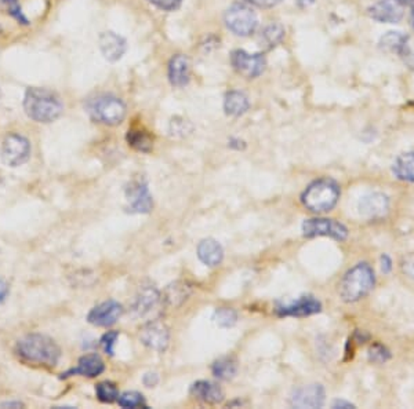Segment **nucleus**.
<instances>
[{"label": "nucleus", "mask_w": 414, "mask_h": 409, "mask_svg": "<svg viewBox=\"0 0 414 409\" xmlns=\"http://www.w3.org/2000/svg\"><path fill=\"white\" fill-rule=\"evenodd\" d=\"M388 198L383 193H372L359 201V211L366 218H381L388 213Z\"/></svg>", "instance_id": "nucleus-19"}, {"label": "nucleus", "mask_w": 414, "mask_h": 409, "mask_svg": "<svg viewBox=\"0 0 414 409\" xmlns=\"http://www.w3.org/2000/svg\"><path fill=\"white\" fill-rule=\"evenodd\" d=\"M117 404L122 408H148L144 396L137 391H126L120 394L117 398Z\"/></svg>", "instance_id": "nucleus-30"}, {"label": "nucleus", "mask_w": 414, "mask_h": 409, "mask_svg": "<svg viewBox=\"0 0 414 409\" xmlns=\"http://www.w3.org/2000/svg\"><path fill=\"white\" fill-rule=\"evenodd\" d=\"M212 372L220 381H231L238 372V361L234 357H222L214 361Z\"/></svg>", "instance_id": "nucleus-25"}, {"label": "nucleus", "mask_w": 414, "mask_h": 409, "mask_svg": "<svg viewBox=\"0 0 414 409\" xmlns=\"http://www.w3.org/2000/svg\"><path fill=\"white\" fill-rule=\"evenodd\" d=\"M412 24H413V27H414V7H413V10H412Z\"/></svg>", "instance_id": "nucleus-48"}, {"label": "nucleus", "mask_w": 414, "mask_h": 409, "mask_svg": "<svg viewBox=\"0 0 414 409\" xmlns=\"http://www.w3.org/2000/svg\"><path fill=\"white\" fill-rule=\"evenodd\" d=\"M392 171L398 179L414 182V152L401 155L395 160Z\"/></svg>", "instance_id": "nucleus-24"}, {"label": "nucleus", "mask_w": 414, "mask_h": 409, "mask_svg": "<svg viewBox=\"0 0 414 409\" xmlns=\"http://www.w3.org/2000/svg\"><path fill=\"white\" fill-rule=\"evenodd\" d=\"M0 97H1V94H0Z\"/></svg>", "instance_id": "nucleus-49"}, {"label": "nucleus", "mask_w": 414, "mask_h": 409, "mask_svg": "<svg viewBox=\"0 0 414 409\" xmlns=\"http://www.w3.org/2000/svg\"><path fill=\"white\" fill-rule=\"evenodd\" d=\"M340 198L338 185L329 178H322L311 184L301 196L304 206L316 214L333 210Z\"/></svg>", "instance_id": "nucleus-4"}, {"label": "nucleus", "mask_w": 414, "mask_h": 409, "mask_svg": "<svg viewBox=\"0 0 414 409\" xmlns=\"http://www.w3.org/2000/svg\"><path fill=\"white\" fill-rule=\"evenodd\" d=\"M96 396L101 403L112 404V403L117 401L120 394H119V390H117L115 383L105 381V382L98 383L96 386Z\"/></svg>", "instance_id": "nucleus-29"}, {"label": "nucleus", "mask_w": 414, "mask_h": 409, "mask_svg": "<svg viewBox=\"0 0 414 409\" xmlns=\"http://www.w3.org/2000/svg\"><path fill=\"white\" fill-rule=\"evenodd\" d=\"M197 258L209 268L219 266L224 259V249L214 239H205L197 246Z\"/></svg>", "instance_id": "nucleus-22"}, {"label": "nucleus", "mask_w": 414, "mask_h": 409, "mask_svg": "<svg viewBox=\"0 0 414 409\" xmlns=\"http://www.w3.org/2000/svg\"><path fill=\"white\" fill-rule=\"evenodd\" d=\"M17 357L32 365L53 368L61 357V350L54 340L42 333H29L21 338L14 349Z\"/></svg>", "instance_id": "nucleus-1"}, {"label": "nucleus", "mask_w": 414, "mask_h": 409, "mask_svg": "<svg viewBox=\"0 0 414 409\" xmlns=\"http://www.w3.org/2000/svg\"><path fill=\"white\" fill-rule=\"evenodd\" d=\"M162 302V297L155 287H144L136 297L132 312L136 317H146L154 314Z\"/></svg>", "instance_id": "nucleus-16"}, {"label": "nucleus", "mask_w": 414, "mask_h": 409, "mask_svg": "<svg viewBox=\"0 0 414 409\" xmlns=\"http://www.w3.org/2000/svg\"><path fill=\"white\" fill-rule=\"evenodd\" d=\"M139 340L144 346L158 353H163L170 343V331L165 323L152 320L139 329Z\"/></svg>", "instance_id": "nucleus-9"}, {"label": "nucleus", "mask_w": 414, "mask_h": 409, "mask_svg": "<svg viewBox=\"0 0 414 409\" xmlns=\"http://www.w3.org/2000/svg\"><path fill=\"white\" fill-rule=\"evenodd\" d=\"M369 16L383 24H396L403 17V4L399 0H380L369 8Z\"/></svg>", "instance_id": "nucleus-15"}, {"label": "nucleus", "mask_w": 414, "mask_h": 409, "mask_svg": "<svg viewBox=\"0 0 414 409\" xmlns=\"http://www.w3.org/2000/svg\"><path fill=\"white\" fill-rule=\"evenodd\" d=\"M142 382L146 386V387H155L158 383H159V377L158 374L155 372H149V374H145L144 378H142Z\"/></svg>", "instance_id": "nucleus-39"}, {"label": "nucleus", "mask_w": 414, "mask_h": 409, "mask_svg": "<svg viewBox=\"0 0 414 409\" xmlns=\"http://www.w3.org/2000/svg\"><path fill=\"white\" fill-rule=\"evenodd\" d=\"M225 24L238 36H250L258 25V20L248 4L235 3L225 13Z\"/></svg>", "instance_id": "nucleus-6"}, {"label": "nucleus", "mask_w": 414, "mask_h": 409, "mask_svg": "<svg viewBox=\"0 0 414 409\" xmlns=\"http://www.w3.org/2000/svg\"><path fill=\"white\" fill-rule=\"evenodd\" d=\"M322 310V303L315 297L305 295L292 303H283L276 306V314L279 317H308Z\"/></svg>", "instance_id": "nucleus-13"}, {"label": "nucleus", "mask_w": 414, "mask_h": 409, "mask_svg": "<svg viewBox=\"0 0 414 409\" xmlns=\"http://www.w3.org/2000/svg\"><path fill=\"white\" fill-rule=\"evenodd\" d=\"M98 43H100L101 53L110 62L120 59L126 52V40L113 32L101 33Z\"/></svg>", "instance_id": "nucleus-21"}, {"label": "nucleus", "mask_w": 414, "mask_h": 409, "mask_svg": "<svg viewBox=\"0 0 414 409\" xmlns=\"http://www.w3.org/2000/svg\"><path fill=\"white\" fill-rule=\"evenodd\" d=\"M229 148H234V149L241 150V149L245 148V142L241 141V139H231V142H229Z\"/></svg>", "instance_id": "nucleus-45"}, {"label": "nucleus", "mask_w": 414, "mask_h": 409, "mask_svg": "<svg viewBox=\"0 0 414 409\" xmlns=\"http://www.w3.org/2000/svg\"><path fill=\"white\" fill-rule=\"evenodd\" d=\"M126 139L132 148H134L136 150L142 153H149L154 148V138L145 130H139V129L129 130Z\"/></svg>", "instance_id": "nucleus-26"}, {"label": "nucleus", "mask_w": 414, "mask_h": 409, "mask_svg": "<svg viewBox=\"0 0 414 409\" xmlns=\"http://www.w3.org/2000/svg\"><path fill=\"white\" fill-rule=\"evenodd\" d=\"M391 269H392V262H391L389 256L388 255H383L381 256V271L384 273H389L391 272Z\"/></svg>", "instance_id": "nucleus-41"}, {"label": "nucleus", "mask_w": 414, "mask_h": 409, "mask_svg": "<svg viewBox=\"0 0 414 409\" xmlns=\"http://www.w3.org/2000/svg\"><path fill=\"white\" fill-rule=\"evenodd\" d=\"M250 108L248 95L242 91H229L224 100V110L228 116L239 117Z\"/></svg>", "instance_id": "nucleus-23"}, {"label": "nucleus", "mask_w": 414, "mask_h": 409, "mask_svg": "<svg viewBox=\"0 0 414 409\" xmlns=\"http://www.w3.org/2000/svg\"><path fill=\"white\" fill-rule=\"evenodd\" d=\"M399 54L403 58L405 64L410 69H414V37H409V36L405 37V42L401 47Z\"/></svg>", "instance_id": "nucleus-34"}, {"label": "nucleus", "mask_w": 414, "mask_h": 409, "mask_svg": "<svg viewBox=\"0 0 414 409\" xmlns=\"http://www.w3.org/2000/svg\"><path fill=\"white\" fill-rule=\"evenodd\" d=\"M297 1H299V4H300L301 7H306V6H309V4L314 3V0H297Z\"/></svg>", "instance_id": "nucleus-46"}, {"label": "nucleus", "mask_w": 414, "mask_h": 409, "mask_svg": "<svg viewBox=\"0 0 414 409\" xmlns=\"http://www.w3.org/2000/svg\"><path fill=\"white\" fill-rule=\"evenodd\" d=\"M333 408H355L351 403H347V401H343V400H337L334 401L333 404Z\"/></svg>", "instance_id": "nucleus-44"}, {"label": "nucleus", "mask_w": 414, "mask_h": 409, "mask_svg": "<svg viewBox=\"0 0 414 409\" xmlns=\"http://www.w3.org/2000/svg\"><path fill=\"white\" fill-rule=\"evenodd\" d=\"M374 284L376 277L372 266L363 262L345 273L340 283L338 292L341 300L347 303H352L369 295L374 288Z\"/></svg>", "instance_id": "nucleus-3"}, {"label": "nucleus", "mask_w": 414, "mask_h": 409, "mask_svg": "<svg viewBox=\"0 0 414 409\" xmlns=\"http://www.w3.org/2000/svg\"><path fill=\"white\" fill-rule=\"evenodd\" d=\"M0 407L1 408H24V404L20 401H6Z\"/></svg>", "instance_id": "nucleus-43"}, {"label": "nucleus", "mask_w": 414, "mask_h": 409, "mask_svg": "<svg viewBox=\"0 0 414 409\" xmlns=\"http://www.w3.org/2000/svg\"><path fill=\"white\" fill-rule=\"evenodd\" d=\"M405 37L403 35H401L399 32H388L386 35H384L380 40V46L383 50L386 52H392V53H399L401 52V47L405 42Z\"/></svg>", "instance_id": "nucleus-32"}, {"label": "nucleus", "mask_w": 414, "mask_h": 409, "mask_svg": "<svg viewBox=\"0 0 414 409\" xmlns=\"http://www.w3.org/2000/svg\"><path fill=\"white\" fill-rule=\"evenodd\" d=\"M4 1H6L7 7H8V13H10L16 20H18L21 24H25V25H27L28 20L25 18V16L23 14V10H21L18 1H17V0H4Z\"/></svg>", "instance_id": "nucleus-36"}, {"label": "nucleus", "mask_w": 414, "mask_h": 409, "mask_svg": "<svg viewBox=\"0 0 414 409\" xmlns=\"http://www.w3.org/2000/svg\"><path fill=\"white\" fill-rule=\"evenodd\" d=\"M190 393L196 400L207 405H219L224 401V390L217 383L209 381H197L193 383L190 389Z\"/></svg>", "instance_id": "nucleus-18"}, {"label": "nucleus", "mask_w": 414, "mask_h": 409, "mask_svg": "<svg viewBox=\"0 0 414 409\" xmlns=\"http://www.w3.org/2000/svg\"><path fill=\"white\" fill-rule=\"evenodd\" d=\"M8 295V285L0 278V303H3Z\"/></svg>", "instance_id": "nucleus-42"}, {"label": "nucleus", "mask_w": 414, "mask_h": 409, "mask_svg": "<svg viewBox=\"0 0 414 409\" xmlns=\"http://www.w3.org/2000/svg\"><path fill=\"white\" fill-rule=\"evenodd\" d=\"M231 64L239 75L248 79H255L263 75L267 66L264 55L248 54L245 50H235L231 54Z\"/></svg>", "instance_id": "nucleus-10"}, {"label": "nucleus", "mask_w": 414, "mask_h": 409, "mask_svg": "<svg viewBox=\"0 0 414 409\" xmlns=\"http://www.w3.org/2000/svg\"><path fill=\"white\" fill-rule=\"evenodd\" d=\"M283 37H284V28L279 24H271L263 29L260 42L265 50H271L283 40Z\"/></svg>", "instance_id": "nucleus-27"}, {"label": "nucleus", "mask_w": 414, "mask_h": 409, "mask_svg": "<svg viewBox=\"0 0 414 409\" xmlns=\"http://www.w3.org/2000/svg\"><path fill=\"white\" fill-rule=\"evenodd\" d=\"M191 78L190 58L183 54L174 55L168 62V81L176 87H184Z\"/></svg>", "instance_id": "nucleus-20"}, {"label": "nucleus", "mask_w": 414, "mask_h": 409, "mask_svg": "<svg viewBox=\"0 0 414 409\" xmlns=\"http://www.w3.org/2000/svg\"><path fill=\"white\" fill-rule=\"evenodd\" d=\"M123 313V307L116 300H107L93 307L87 314V321L94 327H112L117 323Z\"/></svg>", "instance_id": "nucleus-12"}, {"label": "nucleus", "mask_w": 414, "mask_h": 409, "mask_svg": "<svg viewBox=\"0 0 414 409\" xmlns=\"http://www.w3.org/2000/svg\"><path fill=\"white\" fill-rule=\"evenodd\" d=\"M402 4H410V3H413L414 0H399Z\"/></svg>", "instance_id": "nucleus-47"}, {"label": "nucleus", "mask_w": 414, "mask_h": 409, "mask_svg": "<svg viewBox=\"0 0 414 409\" xmlns=\"http://www.w3.org/2000/svg\"><path fill=\"white\" fill-rule=\"evenodd\" d=\"M214 323L221 328H232L238 323V313L229 307H220L213 314Z\"/></svg>", "instance_id": "nucleus-31"}, {"label": "nucleus", "mask_w": 414, "mask_h": 409, "mask_svg": "<svg viewBox=\"0 0 414 409\" xmlns=\"http://www.w3.org/2000/svg\"><path fill=\"white\" fill-rule=\"evenodd\" d=\"M190 288L183 284V283H174L171 285H168L166 288L165 298L166 303L170 304V306H180L183 302H185L187 298L190 297Z\"/></svg>", "instance_id": "nucleus-28"}, {"label": "nucleus", "mask_w": 414, "mask_h": 409, "mask_svg": "<svg viewBox=\"0 0 414 409\" xmlns=\"http://www.w3.org/2000/svg\"><path fill=\"white\" fill-rule=\"evenodd\" d=\"M391 358V353L389 350L384 348L380 343H374L370 349H369V360L372 362H377V364H384L388 360Z\"/></svg>", "instance_id": "nucleus-33"}, {"label": "nucleus", "mask_w": 414, "mask_h": 409, "mask_svg": "<svg viewBox=\"0 0 414 409\" xmlns=\"http://www.w3.org/2000/svg\"><path fill=\"white\" fill-rule=\"evenodd\" d=\"M105 371V364L103 358L97 355H86L79 358L78 365L68 369L62 374L61 379H67L71 377H86V378H97Z\"/></svg>", "instance_id": "nucleus-17"}, {"label": "nucleus", "mask_w": 414, "mask_h": 409, "mask_svg": "<svg viewBox=\"0 0 414 409\" xmlns=\"http://www.w3.org/2000/svg\"><path fill=\"white\" fill-rule=\"evenodd\" d=\"M24 109L28 117L38 123H52L62 114L64 105L53 91L32 87L25 94Z\"/></svg>", "instance_id": "nucleus-2"}, {"label": "nucleus", "mask_w": 414, "mask_h": 409, "mask_svg": "<svg viewBox=\"0 0 414 409\" xmlns=\"http://www.w3.org/2000/svg\"><path fill=\"white\" fill-rule=\"evenodd\" d=\"M148 1L152 3L154 6H156L158 8L165 10V11H174L183 3V0H148Z\"/></svg>", "instance_id": "nucleus-37"}, {"label": "nucleus", "mask_w": 414, "mask_h": 409, "mask_svg": "<svg viewBox=\"0 0 414 409\" xmlns=\"http://www.w3.org/2000/svg\"><path fill=\"white\" fill-rule=\"evenodd\" d=\"M88 113L93 120L98 123L105 126H117L126 117V105L116 97L103 95L90 102Z\"/></svg>", "instance_id": "nucleus-5"}, {"label": "nucleus", "mask_w": 414, "mask_h": 409, "mask_svg": "<svg viewBox=\"0 0 414 409\" xmlns=\"http://www.w3.org/2000/svg\"><path fill=\"white\" fill-rule=\"evenodd\" d=\"M303 233L305 237L328 236L337 242H344L348 237L347 227L334 219H306L304 220Z\"/></svg>", "instance_id": "nucleus-8"}, {"label": "nucleus", "mask_w": 414, "mask_h": 409, "mask_svg": "<svg viewBox=\"0 0 414 409\" xmlns=\"http://www.w3.org/2000/svg\"><path fill=\"white\" fill-rule=\"evenodd\" d=\"M117 338H119L117 331H110L101 338V346L107 355H113L115 353V345H116Z\"/></svg>", "instance_id": "nucleus-35"}, {"label": "nucleus", "mask_w": 414, "mask_h": 409, "mask_svg": "<svg viewBox=\"0 0 414 409\" xmlns=\"http://www.w3.org/2000/svg\"><path fill=\"white\" fill-rule=\"evenodd\" d=\"M126 198L129 201L127 211L132 214H148L154 208V200L144 181H134L126 188Z\"/></svg>", "instance_id": "nucleus-11"}, {"label": "nucleus", "mask_w": 414, "mask_h": 409, "mask_svg": "<svg viewBox=\"0 0 414 409\" xmlns=\"http://www.w3.org/2000/svg\"><path fill=\"white\" fill-rule=\"evenodd\" d=\"M248 3H251L257 7H263V8H270L274 7L277 3H280V0H245Z\"/></svg>", "instance_id": "nucleus-40"}, {"label": "nucleus", "mask_w": 414, "mask_h": 409, "mask_svg": "<svg viewBox=\"0 0 414 409\" xmlns=\"http://www.w3.org/2000/svg\"><path fill=\"white\" fill-rule=\"evenodd\" d=\"M30 156V143L25 136L10 134L1 145V160L8 167H18L27 163Z\"/></svg>", "instance_id": "nucleus-7"}, {"label": "nucleus", "mask_w": 414, "mask_h": 409, "mask_svg": "<svg viewBox=\"0 0 414 409\" xmlns=\"http://www.w3.org/2000/svg\"><path fill=\"white\" fill-rule=\"evenodd\" d=\"M401 268H402V272L414 280V254H410L403 258Z\"/></svg>", "instance_id": "nucleus-38"}, {"label": "nucleus", "mask_w": 414, "mask_h": 409, "mask_svg": "<svg viewBox=\"0 0 414 409\" xmlns=\"http://www.w3.org/2000/svg\"><path fill=\"white\" fill-rule=\"evenodd\" d=\"M290 403L294 408H321L325 404V389L316 383L301 386L294 390Z\"/></svg>", "instance_id": "nucleus-14"}]
</instances>
